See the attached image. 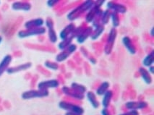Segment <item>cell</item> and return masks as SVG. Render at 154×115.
I'll list each match as a JSON object with an SVG mask.
<instances>
[{"mask_svg": "<svg viewBox=\"0 0 154 115\" xmlns=\"http://www.w3.org/2000/svg\"><path fill=\"white\" fill-rule=\"evenodd\" d=\"M95 1H85L83 4L77 7L75 10L71 11L68 14L67 18L70 21L74 20L78 18L79 16L83 15L85 12H88L91 8L94 7Z\"/></svg>", "mask_w": 154, "mask_h": 115, "instance_id": "1", "label": "cell"}, {"mask_svg": "<svg viewBox=\"0 0 154 115\" xmlns=\"http://www.w3.org/2000/svg\"><path fill=\"white\" fill-rule=\"evenodd\" d=\"M77 50V46L75 44H72L64 49L62 52H60L56 57V61L57 62H62L63 61L66 60L68 57L70 56L72 54H73Z\"/></svg>", "mask_w": 154, "mask_h": 115, "instance_id": "6", "label": "cell"}, {"mask_svg": "<svg viewBox=\"0 0 154 115\" xmlns=\"http://www.w3.org/2000/svg\"><path fill=\"white\" fill-rule=\"evenodd\" d=\"M75 28H76V27H75V25L74 23H69V25H67V26L60 32V38L62 40H64V39H67V37L70 36L73 33V32L75 31Z\"/></svg>", "mask_w": 154, "mask_h": 115, "instance_id": "13", "label": "cell"}, {"mask_svg": "<svg viewBox=\"0 0 154 115\" xmlns=\"http://www.w3.org/2000/svg\"><path fill=\"white\" fill-rule=\"evenodd\" d=\"M12 8L14 10H23V11H29L31 9V5L28 1L15 2L12 5Z\"/></svg>", "mask_w": 154, "mask_h": 115, "instance_id": "11", "label": "cell"}, {"mask_svg": "<svg viewBox=\"0 0 154 115\" xmlns=\"http://www.w3.org/2000/svg\"><path fill=\"white\" fill-rule=\"evenodd\" d=\"M122 42L125 48L128 50V51L130 54H135L136 52H137V48H136L135 44H133V42H132V41L130 37L125 36L122 39Z\"/></svg>", "mask_w": 154, "mask_h": 115, "instance_id": "16", "label": "cell"}, {"mask_svg": "<svg viewBox=\"0 0 154 115\" xmlns=\"http://www.w3.org/2000/svg\"><path fill=\"white\" fill-rule=\"evenodd\" d=\"M70 88L78 93H81V94H85L87 92V88L85 86L82 85V84L77 83V82H72Z\"/></svg>", "mask_w": 154, "mask_h": 115, "instance_id": "23", "label": "cell"}, {"mask_svg": "<svg viewBox=\"0 0 154 115\" xmlns=\"http://www.w3.org/2000/svg\"><path fill=\"white\" fill-rule=\"evenodd\" d=\"M60 81L58 80H48L40 82L38 84V90H49V89H57L60 86Z\"/></svg>", "mask_w": 154, "mask_h": 115, "instance_id": "8", "label": "cell"}, {"mask_svg": "<svg viewBox=\"0 0 154 115\" xmlns=\"http://www.w3.org/2000/svg\"><path fill=\"white\" fill-rule=\"evenodd\" d=\"M111 14H112V11L109 10H105L104 12H103L101 17V25L104 26V25L108 24L109 19H110L111 17Z\"/></svg>", "mask_w": 154, "mask_h": 115, "instance_id": "25", "label": "cell"}, {"mask_svg": "<svg viewBox=\"0 0 154 115\" xmlns=\"http://www.w3.org/2000/svg\"><path fill=\"white\" fill-rule=\"evenodd\" d=\"M107 8L111 11L113 10V12H117L118 14H124L127 12L126 6L122 4H119L118 2H109L107 3Z\"/></svg>", "mask_w": 154, "mask_h": 115, "instance_id": "10", "label": "cell"}, {"mask_svg": "<svg viewBox=\"0 0 154 115\" xmlns=\"http://www.w3.org/2000/svg\"><path fill=\"white\" fill-rule=\"evenodd\" d=\"M44 65H45L46 67H47L48 69L53 70H57L60 68V65H59L58 63L54 62H51V61L47 60L46 61L45 63H44Z\"/></svg>", "mask_w": 154, "mask_h": 115, "instance_id": "29", "label": "cell"}, {"mask_svg": "<svg viewBox=\"0 0 154 115\" xmlns=\"http://www.w3.org/2000/svg\"><path fill=\"white\" fill-rule=\"evenodd\" d=\"M120 115H139V112L136 110H130L128 111H125V113Z\"/></svg>", "mask_w": 154, "mask_h": 115, "instance_id": "32", "label": "cell"}, {"mask_svg": "<svg viewBox=\"0 0 154 115\" xmlns=\"http://www.w3.org/2000/svg\"><path fill=\"white\" fill-rule=\"evenodd\" d=\"M64 115H81V114H76V113H74V112H70V111H67V112H66V114Z\"/></svg>", "mask_w": 154, "mask_h": 115, "instance_id": "37", "label": "cell"}, {"mask_svg": "<svg viewBox=\"0 0 154 115\" xmlns=\"http://www.w3.org/2000/svg\"><path fill=\"white\" fill-rule=\"evenodd\" d=\"M2 36H0V43L2 42Z\"/></svg>", "mask_w": 154, "mask_h": 115, "instance_id": "40", "label": "cell"}, {"mask_svg": "<svg viewBox=\"0 0 154 115\" xmlns=\"http://www.w3.org/2000/svg\"><path fill=\"white\" fill-rule=\"evenodd\" d=\"M111 17L112 20V25L114 28H117L120 24V18H119V14L115 12L112 11V14H111Z\"/></svg>", "mask_w": 154, "mask_h": 115, "instance_id": "28", "label": "cell"}, {"mask_svg": "<svg viewBox=\"0 0 154 115\" xmlns=\"http://www.w3.org/2000/svg\"><path fill=\"white\" fill-rule=\"evenodd\" d=\"M149 71L150 72V73H151V74H153V66H150L149 68Z\"/></svg>", "mask_w": 154, "mask_h": 115, "instance_id": "38", "label": "cell"}, {"mask_svg": "<svg viewBox=\"0 0 154 115\" xmlns=\"http://www.w3.org/2000/svg\"><path fill=\"white\" fill-rule=\"evenodd\" d=\"M48 36H49V41H51V43L54 44V43L57 42V36L56 31H55L54 28L53 29H49V30H48Z\"/></svg>", "mask_w": 154, "mask_h": 115, "instance_id": "30", "label": "cell"}, {"mask_svg": "<svg viewBox=\"0 0 154 115\" xmlns=\"http://www.w3.org/2000/svg\"><path fill=\"white\" fill-rule=\"evenodd\" d=\"M113 97H114V92L112 90H108L103 95V100H102V105H103V108L108 109L110 107L111 101H112Z\"/></svg>", "mask_w": 154, "mask_h": 115, "instance_id": "18", "label": "cell"}, {"mask_svg": "<svg viewBox=\"0 0 154 115\" xmlns=\"http://www.w3.org/2000/svg\"><path fill=\"white\" fill-rule=\"evenodd\" d=\"M62 91L66 96L69 98H73L74 100H83L85 98V94H81V93H78L77 91L72 89L71 88L67 87V86H63L62 89Z\"/></svg>", "mask_w": 154, "mask_h": 115, "instance_id": "9", "label": "cell"}, {"mask_svg": "<svg viewBox=\"0 0 154 115\" xmlns=\"http://www.w3.org/2000/svg\"><path fill=\"white\" fill-rule=\"evenodd\" d=\"M59 2H60V1H57V0L54 1V0H51V1L47 2V5L48 6L50 7V8H54V7L56 6Z\"/></svg>", "mask_w": 154, "mask_h": 115, "instance_id": "33", "label": "cell"}, {"mask_svg": "<svg viewBox=\"0 0 154 115\" xmlns=\"http://www.w3.org/2000/svg\"><path fill=\"white\" fill-rule=\"evenodd\" d=\"M101 115H113V114L111 110H109V109L103 108V110L101 111Z\"/></svg>", "mask_w": 154, "mask_h": 115, "instance_id": "34", "label": "cell"}, {"mask_svg": "<svg viewBox=\"0 0 154 115\" xmlns=\"http://www.w3.org/2000/svg\"><path fill=\"white\" fill-rule=\"evenodd\" d=\"M46 32V30L45 28H44V27H39V28L20 30L18 32V36L20 38H26L28 36H32L43 35Z\"/></svg>", "mask_w": 154, "mask_h": 115, "instance_id": "5", "label": "cell"}, {"mask_svg": "<svg viewBox=\"0 0 154 115\" xmlns=\"http://www.w3.org/2000/svg\"><path fill=\"white\" fill-rule=\"evenodd\" d=\"M49 90H30L24 92L22 94V98L25 100L32 99L35 98H44L49 96Z\"/></svg>", "mask_w": 154, "mask_h": 115, "instance_id": "3", "label": "cell"}, {"mask_svg": "<svg viewBox=\"0 0 154 115\" xmlns=\"http://www.w3.org/2000/svg\"><path fill=\"white\" fill-rule=\"evenodd\" d=\"M93 30H94L93 27H86V28H85V29L84 30L78 37H77V41H78L79 44H83V43L85 42V41H86L88 38L91 36V34L93 33Z\"/></svg>", "mask_w": 154, "mask_h": 115, "instance_id": "15", "label": "cell"}, {"mask_svg": "<svg viewBox=\"0 0 154 115\" xmlns=\"http://www.w3.org/2000/svg\"><path fill=\"white\" fill-rule=\"evenodd\" d=\"M148 104L147 102L144 101H128L125 104V107L126 109L130 110H136L137 111L138 109H145L148 107Z\"/></svg>", "mask_w": 154, "mask_h": 115, "instance_id": "7", "label": "cell"}, {"mask_svg": "<svg viewBox=\"0 0 154 115\" xmlns=\"http://www.w3.org/2000/svg\"><path fill=\"white\" fill-rule=\"evenodd\" d=\"M12 60V55L8 54L5 56L4 58L2 59V60L1 61V62H0V76H2V75L8 69V67L11 63Z\"/></svg>", "mask_w": 154, "mask_h": 115, "instance_id": "14", "label": "cell"}, {"mask_svg": "<svg viewBox=\"0 0 154 115\" xmlns=\"http://www.w3.org/2000/svg\"><path fill=\"white\" fill-rule=\"evenodd\" d=\"M153 63V51H152L150 53L148 54L144 58L143 61V64H144L146 67H150L152 64Z\"/></svg>", "mask_w": 154, "mask_h": 115, "instance_id": "27", "label": "cell"}, {"mask_svg": "<svg viewBox=\"0 0 154 115\" xmlns=\"http://www.w3.org/2000/svg\"><path fill=\"white\" fill-rule=\"evenodd\" d=\"M46 26L49 29H53L54 26V20L51 17H48L46 20Z\"/></svg>", "mask_w": 154, "mask_h": 115, "instance_id": "31", "label": "cell"}, {"mask_svg": "<svg viewBox=\"0 0 154 115\" xmlns=\"http://www.w3.org/2000/svg\"><path fill=\"white\" fill-rule=\"evenodd\" d=\"M140 76L143 78L145 82L147 84H150L152 82V77L150 75V73L148 72L146 68L144 67H140L138 71Z\"/></svg>", "mask_w": 154, "mask_h": 115, "instance_id": "20", "label": "cell"}, {"mask_svg": "<svg viewBox=\"0 0 154 115\" xmlns=\"http://www.w3.org/2000/svg\"><path fill=\"white\" fill-rule=\"evenodd\" d=\"M117 36V30L116 28H113L111 29L109 35L106 38V44L104 46V51L106 54H110L112 53L113 46H114L115 39Z\"/></svg>", "mask_w": 154, "mask_h": 115, "instance_id": "4", "label": "cell"}, {"mask_svg": "<svg viewBox=\"0 0 154 115\" xmlns=\"http://www.w3.org/2000/svg\"><path fill=\"white\" fill-rule=\"evenodd\" d=\"M44 23V20L42 18H36L33 20H30L29 21H27L25 23V28L26 29H30V28H35L42 27Z\"/></svg>", "mask_w": 154, "mask_h": 115, "instance_id": "17", "label": "cell"}, {"mask_svg": "<svg viewBox=\"0 0 154 115\" xmlns=\"http://www.w3.org/2000/svg\"><path fill=\"white\" fill-rule=\"evenodd\" d=\"M100 9L101 8H98V7L94 5V7L88 12L87 15L85 16V21H86L87 23H92V21L94 20V17H96V15L98 14Z\"/></svg>", "mask_w": 154, "mask_h": 115, "instance_id": "21", "label": "cell"}, {"mask_svg": "<svg viewBox=\"0 0 154 115\" xmlns=\"http://www.w3.org/2000/svg\"><path fill=\"white\" fill-rule=\"evenodd\" d=\"M86 97L88 100L89 101L91 106L94 108V109H97L100 107V103L97 99V97H96V93L93 92V91H88L86 93Z\"/></svg>", "mask_w": 154, "mask_h": 115, "instance_id": "19", "label": "cell"}, {"mask_svg": "<svg viewBox=\"0 0 154 115\" xmlns=\"http://www.w3.org/2000/svg\"><path fill=\"white\" fill-rule=\"evenodd\" d=\"M31 66H32L31 62H26V63L20 64V65L15 66V67H9L8 69L7 70V73H8V74H13V73H18V72H20V71L26 70L29 69L30 67H31Z\"/></svg>", "mask_w": 154, "mask_h": 115, "instance_id": "12", "label": "cell"}, {"mask_svg": "<svg viewBox=\"0 0 154 115\" xmlns=\"http://www.w3.org/2000/svg\"><path fill=\"white\" fill-rule=\"evenodd\" d=\"M88 58H89V60H90V62H91V63H93V64L96 63V59L94 57H93V56H90Z\"/></svg>", "mask_w": 154, "mask_h": 115, "instance_id": "36", "label": "cell"}, {"mask_svg": "<svg viewBox=\"0 0 154 115\" xmlns=\"http://www.w3.org/2000/svg\"><path fill=\"white\" fill-rule=\"evenodd\" d=\"M59 107H60V109L67 111H70V112H74L81 115L84 114V109L83 107H80L78 104L72 103L69 101H61L60 104H59Z\"/></svg>", "mask_w": 154, "mask_h": 115, "instance_id": "2", "label": "cell"}, {"mask_svg": "<svg viewBox=\"0 0 154 115\" xmlns=\"http://www.w3.org/2000/svg\"><path fill=\"white\" fill-rule=\"evenodd\" d=\"M150 36H153V28H152L151 30H150Z\"/></svg>", "mask_w": 154, "mask_h": 115, "instance_id": "39", "label": "cell"}, {"mask_svg": "<svg viewBox=\"0 0 154 115\" xmlns=\"http://www.w3.org/2000/svg\"><path fill=\"white\" fill-rule=\"evenodd\" d=\"M72 39H73V38L70 36L67 37V39L62 40L58 45L60 49L64 50V49H65L66 48H67L68 46H69V45L72 44Z\"/></svg>", "mask_w": 154, "mask_h": 115, "instance_id": "26", "label": "cell"}, {"mask_svg": "<svg viewBox=\"0 0 154 115\" xmlns=\"http://www.w3.org/2000/svg\"><path fill=\"white\" fill-rule=\"evenodd\" d=\"M109 82H103L98 85V89H96V94L98 96H103L105 94V93L108 91L109 89Z\"/></svg>", "mask_w": 154, "mask_h": 115, "instance_id": "22", "label": "cell"}, {"mask_svg": "<svg viewBox=\"0 0 154 115\" xmlns=\"http://www.w3.org/2000/svg\"><path fill=\"white\" fill-rule=\"evenodd\" d=\"M81 51H82V52H83V55L85 56V57H88H88H89V53H88V50L86 49V48H85L84 47H82L81 48Z\"/></svg>", "mask_w": 154, "mask_h": 115, "instance_id": "35", "label": "cell"}, {"mask_svg": "<svg viewBox=\"0 0 154 115\" xmlns=\"http://www.w3.org/2000/svg\"><path fill=\"white\" fill-rule=\"evenodd\" d=\"M104 29V26H103V25H100L99 26L96 28V29L93 30V33L91 36V39H92V40H96V39L101 35Z\"/></svg>", "mask_w": 154, "mask_h": 115, "instance_id": "24", "label": "cell"}]
</instances>
